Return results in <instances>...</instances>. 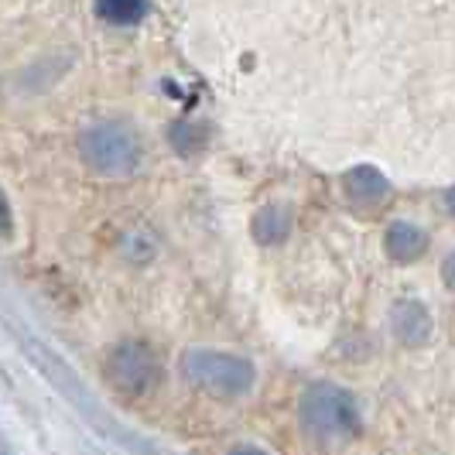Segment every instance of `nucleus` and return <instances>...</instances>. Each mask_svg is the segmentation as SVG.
<instances>
[{
    "label": "nucleus",
    "instance_id": "423d86ee",
    "mask_svg": "<svg viewBox=\"0 0 455 455\" xmlns=\"http://www.w3.org/2000/svg\"><path fill=\"white\" fill-rule=\"evenodd\" d=\"M342 185H346V199L356 205V209H373V205H380L390 196L387 179L377 168H366V164L353 168Z\"/></svg>",
    "mask_w": 455,
    "mask_h": 455
},
{
    "label": "nucleus",
    "instance_id": "f8f14e48",
    "mask_svg": "<svg viewBox=\"0 0 455 455\" xmlns=\"http://www.w3.org/2000/svg\"><path fill=\"white\" fill-rule=\"evenodd\" d=\"M445 205H449V212H452V216H455V188H452V192H449V196H445Z\"/></svg>",
    "mask_w": 455,
    "mask_h": 455
},
{
    "label": "nucleus",
    "instance_id": "f257e3e1",
    "mask_svg": "<svg viewBox=\"0 0 455 455\" xmlns=\"http://www.w3.org/2000/svg\"><path fill=\"white\" fill-rule=\"evenodd\" d=\"M301 425L319 442H342L360 435V404L336 384H312L301 394Z\"/></svg>",
    "mask_w": 455,
    "mask_h": 455
},
{
    "label": "nucleus",
    "instance_id": "1a4fd4ad",
    "mask_svg": "<svg viewBox=\"0 0 455 455\" xmlns=\"http://www.w3.org/2000/svg\"><path fill=\"white\" fill-rule=\"evenodd\" d=\"M148 11V0H96V14L110 24H137Z\"/></svg>",
    "mask_w": 455,
    "mask_h": 455
},
{
    "label": "nucleus",
    "instance_id": "9d476101",
    "mask_svg": "<svg viewBox=\"0 0 455 455\" xmlns=\"http://www.w3.org/2000/svg\"><path fill=\"white\" fill-rule=\"evenodd\" d=\"M11 233V205H7V196L0 192V236Z\"/></svg>",
    "mask_w": 455,
    "mask_h": 455
},
{
    "label": "nucleus",
    "instance_id": "6e6552de",
    "mask_svg": "<svg viewBox=\"0 0 455 455\" xmlns=\"http://www.w3.org/2000/svg\"><path fill=\"white\" fill-rule=\"evenodd\" d=\"M288 233H291V212H288V209L267 205V209L257 212V220H253V236H257L260 243H281Z\"/></svg>",
    "mask_w": 455,
    "mask_h": 455
},
{
    "label": "nucleus",
    "instance_id": "39448f33",
    "mask_svg": "<svg viewBox=\"0 0 455 455\" xmlns=\"http://www.w3.org/2000/svg\"><path fill=\"white\" fill-rule=\"evenodd\" d=\"M390 325H394V336L404 342V346H421V342L432 336V315L421 301L414 298H404L390 308Z\"/></svg>",
    "mask_w": 455,
    "mask_h": 455
},
{
    "label": "nucleus",
    "instance_id": "20e7f679",
    "mask_svg": "<svg viewBox=\"0 0 455 455\" xmlns=\"http://www.w3.org/2000/svg\"><path fill=\"white\" fill-rule=\"evenodd\" d=\"M107 380L114 384V390L127 394V397H140L158 384V360L148 346L140 342H127L110 353L107 360Z\"/></svg>",
    "mask_w": 455,
    "mask_h": 455
},
{
    "label": "nucleus",
    "instance_id": "f03ea898",
    "mask_svg": "<svg viewBox=\"0 0 455 455\" xmlns=\"http://www.w3.org/2000/svg\"><path fill=\"white\" fill-rule=\"evenodd\" d=\"M182 370L192 387L209 390L216 397H240L253 387V377H257L251 360L220 353V349H188Z\"/></svg>",
    "mask_w": 455,
    "mask_h": 455
},
{
    "label": "nucleus",
    "instance_id": "0eeeda50",
    "mask_svg": "<svg viewBox=\"0 0 455 455\" xmlns=\"http://www.w3.org/2000/svg\"><path fill=\"white\" fill-rule=\"evenodd\" d=\"M384 247H387V257L397 260V264H414L421 253L428 251V233L418 229L414 223H394L384 236Z\"/></svg>",
    "mask_w": 455,
    "mask_h": 455
},
{
    "label": "nucleus",
    "instance_id": "9b49d317",
    "mask_svg": "<svg viewBox=\"0 0 455 455\" xmlns=\"http://www.w3.org/2000/svg\"><path fill=\"white\" fill-rule=\"evenodd\" d=\"M442 281H445L449 288H455V253H449L445 264H442Z\"/></svg>",
    "mask_w": 455,
    "mask_h": 455
},
{
    "label": "nucleus",
    "instance_id": "7ed1b4c3",
    "mask_svg": "<svg viewBox=\"0 0 455 455\" xmlns=\"http://www.w3.org/2000/svg\"><path fill=\"white\" fill-rule=\"evenodd\" d=\"M79 151L103 175H131L140 164L137 134L124 124H92L79 137Z\"/></svg>",
    "mask_w": 455,
    "mask_h": 455
}]
</instances>
